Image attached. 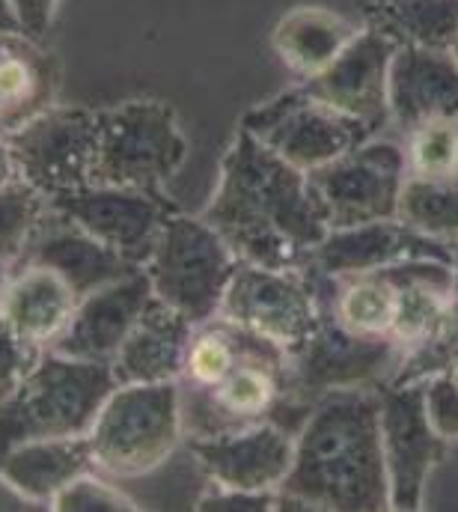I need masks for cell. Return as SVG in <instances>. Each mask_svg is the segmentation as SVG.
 Wrapping results in <instances>:
<instances>
[{
	"label": "cell",
	"instance_id": "1",
	"mask_svg": "<svg viewBox=\"0 0 458 512\" xmlns=\"http://www.w3.org/2000/svg\"><path fill=\"white\" fill-rule=\"evenodd\" d=\"M203 218L241 262L262 268H304L331 230L310 176L244 128L229 143Z\"/></svg>",
	"mask_w": 458,
	"mask_h": 512
},
{
	"label": "cell",
	"instance_id": "2",
	"mask_svg": "<svg viewBox=\"0 0 458 512\" xmlns=\"http://www.w3.org/2000/svg\"><path fill=\"white\" fill-rule=\"evenodd\" d=\"M280 495L283 510H390L381 390L337 387L313 399L295 435V459Z\"/></svg>",
	"mask_w": 458,
	"mask_h": 512
},
{
	"label": "cell",
	"instance_id": "3",
	"mask_svg": "<svg viewBox=\"0 0 458 512\" xmlns=\"http://www.w3.org/2000/svg\"><path fill=\"white\" fill-rule=\"evenodd\" d=\"M114 387L111 364L42 352L18 390L0 402V459L27 441L90 435Z\"/></svg>",
	"mask_w": 458,
	"mask_h": 512
},
{
	"label": "cell",
	"instance_id": "4",
	"mask_svg": "<svg viewBox=\"0 0 458 512\" xmlns=\"http://www.w3.org/2000/svg\"><path fill=\"white\" fill-rule=\"evenodd\" d=\"M87 438L96 471L105 477L128 480L155 471L185 438L179 382L116 384Z\"/></svg>",
	"mask_w": 458,
	"mask_h": 512
},
{
	"label": "cell",
	"instance_id": "5",
	"mask_svg": "<svg viewBox=\"0 0 458 512\" xmlns=\"http://www.w3.org/2000/svg\"><path fill=\"white\" fill-rule=\"evenodd\" d=\"M99 146L93 185L164 194V185L188 158L179 114L161 99H125L99 108Z\"/></svg>",
	"mask_w": 458,
	"mask_h": 512
},
{
	"label": "cell",
	"instance_id": "6",
	"mask_svg": "<svg viewBox=\"0 0 458 512\" xmlns=\"http://www.w3.org/2000/svg\"><path fill=\"white\" fill-rule=\"evenodd\" d=\"M238 265L241 259L203 215H182L176 209L164 221L143 271L155 298L200 325L221 313Z\"/></svg>",
	"mask_w": 458,
	"mask_h": 512
},
{
	"label": "cell",
	"instance_id": "7",
	"mask_svg": "<svg viewBox=\"0 0 458 512\" xmlns=\"http://www.w3.org/2000/svg\"><path fill=\"white\" fill-rule=\"evenodd\" d=\"M221 316L295 358L313 337L322 301L307 268H262L241 262L229 280Z\"/></svg>",
	"mask_w": 458,
	"mask_h": 512
},
{
	"label": "cell",
	"instance_id": "8",
	"mask_svg": "<svg viewBox=\"0 0 458 512\" xmlns=\"http://www.w3.org/2000/svg\"><path fill=\"white\" fill-rule=\"evenodd\" d=\"M238 128L259 137L268 149L304 173H313L316 167H325L378 137L366 123L313 99L304 84H295L280 96L250 108Z\"/></svg>",
	"mask_w": 458,
	"mask_h": 512
},
{
	"label": "cell",
	"instance_id": "9",
	"mask_svg": "<svg viewBox=\"0 0 458 512\" xmlns=\"http://www.w3.org/2000/svg\"><path fill=\"white\" fill-rule=\"evenodd\" d=\"M319 301H322V316L310 343L295 358H289V382L292 384H289L286 405L310 408L313 399L337 387L381 390L393 382L408 355L405 346H399L393 337H357L345 331L334 322L322 292H319Z\"/></svg>",
	"mask_w": 458,
	"mask_h": 512
},
{
	"label": "cell",
	"instance_id": "10",
	"mask_svg": "<svg viewBox=\"0 0 458 512\" xmlns=\"http://www.w3.org/2000/svg\"><path fill=\"white\" fill-rule=\"evenodd\" d=\"M289 384V358L277 346L259 340L224 382L203 390L179 387L185 438L227 435L274 420L289 402Z\"/></svg>",
	"mask_w": 458,
	"mask_h": 512
},
{
	"label": "cell",
	"instance_id": "11",
	"mask_svg": "<svg viewBox=\"0 0 458 512\" xmlns=\"http://www.w3.org/2000/svg\"><path fill=\"white\" fill-rule=\"evenodd\" d=\"M307 176L331 230L390 221L399 212L408 179L405 143L372 137Z\"/></svg>",
	"mask_w": 458,
	"mask_h": 512
},
{
	"label": "cell",
	"instance_id": "12",
	"mask_svg": "<svg viewBox=\"0 0 458 512\" xmlns=\"http://www.w3.org/2000/svg\"><path fill=\"white\" fill-rule=\"evenodd\" d=\"M6 137L18 179L42 191L48 200L93 185L99 146V117L93 108L54 105Z\"/></svg>",
	"mask_w": 458,
	"mask_h": 512
},
{
	"label": "cell",
	"instance_id": "13",
	"mask_svg": "<svg viewBox=\"0 0 458 512\" xmlns=\"http://www.w3.org/2000/svg\"><path fill=\"white\" fill-rule=\"evenodd\" d=\"M381 447L390 510H423L426 483L450 450V438L438 432L429 414L426 382L381 387Z\"/></svg>",
	"mask_w": 458,
	"mask_h": 512
},
{
	"label": "cell",
	"instance_id": "14",
	"mask_svg": "<svg viewBox=\"0 0 458 512\" xmlns=\"http://www.w3.org/2000/svg\"><path fill=\"white\" fill-rule=\"evenodd\" d=\"M51 209L140 268L152 254L164 221L176 212L164 194L116 185H87L81 191L54 197Z\"/></svg>",
	"mask_w": 458,
	"mask_h": 512
},
{
	"label": "cell",
	"instance_id": "15",
	"mask_svg": "<svg viewBox=\"0 0 458 512\" xmlns=\"http://www.w3.org/2000/svg\"><path fill=\"white\" fill-rule=\"evenodd\" d=\"M396 51L399 42L393 36L366 24L325 72L301 84L313 99L381 134L390 126V69Z\"/></svg>",
	"mask_w": 458,
	"mask_h": 512
},
{
	"label": "cell",
	"instance_id": "16",
	"mask_svg": "<svg viewBox=\"0 0 458 512\" xmlns=\"http://www.w3.org/2000/svg\"><path fill=\"white\" fill-rule=\"evenodd\" d=\"M188 450L215 489L277 492L292 471L295 435H289L277 420H262L227 435L188 438Z\"/></svg>",
	"mask_w": 458,
	"mask_h": 512
},
{
	"label": "cell",
	"instance_id": "17",
	"mask_svg": "<svg viewBox=\"0 0 458 512\" xmlns=\"http://www.w3.org/2000/svg\"><path fill=\"white\" fill-rule=\"evenodd\" d=\"M408 259L453 262V248L411 230L399 218H390V221H372L345 230H328V236L319 242V248L304 265L322 277H348V274L381 271Z\"/></svg>",
	"mask_w": 458,
	"mask_h": 512
},
{
	"label": "cell",
	"instance_id": "18",
	"mask_svg": "<svg viewBox=\"0 0 458 512\" xmlns=\"http://www.w3.org/2000/svg\"><path fill=\"white\" fill-rule=\"evenodd\" d=\"M152 283L143 268L119 277L114 283L84 295L66 325V331L51 346L60 355L81 361L111 364L128 331L140 319L143 307L152 301Z\"/></svg>",
	"mask_w": 458,
	"mask_h": 512
},
{
	"label": "cell",
	"instance_id": "19",
	"mask_svg": "<svg viewBox=\"0 0 458 512\" xmlns=\"http://www.w3.org/2000/svg\"><path fill=\"white\" fill-rule=\"evenodd\" d=\"M18 265L51 268L72 286L78 301L140 268L122 254H116L105 242H99L96 236H90L87 230H81L57 209H48V215L42 218V224L36 227L24 254L18 256L12 268Z\"/></svg>",
	"mask_w": 458,
	"mask_h": 512
},
{
	"label": "cell",
	"instance_id": "20",
	"mask_svg": "<svg viewBox=\"0 0 458 512\" xmlns=\"http://www.w3.org/2000/svg\"><path fill=\"white\" fill-rule=\"evenodd\" d=\"M429 120H458V63L450 51L399 45L390 69V126L405 137Z\"/></svg>",
	"mask_w": 458,
	"mask_h": 512
},
{
	"label": "cell",
	"instance_id": "21",
	"mask_svg": "<svg viewBox=\"0 0 458 512\" xmlns=\"http://www.w3.org/2000/svg\"><path fill=\"white\" fill-rule=\"evenodd\" d=\"M194 322L152 295L111 361L116 384L179 382Z\"/></svg>",
	"mask_w": 458,
	"mask_h": 512
},
{
	"label": "cell",
	"instance_id": "22",
	"mask_svg": "<svg viewBox=\"0 0 458 512\" xmlns=\"http://www.w3.org/2000/svg\"><path fill=\"white\" fill-rule=\"evenodd\" d=\"M60 63L24 33H0V134H12L57 105Z\"/></svg>",
	"mask_w": 458,
	"mask_h": 512
},
{
	"label": "cell",
	"instance_id": "23",
	"mask_svg": "<svg viewBox=\"0 0 458 512\" xmlns=\"http://www.w3.org/2000/svg\"><path fill=\"white\" fill-rule=\"evenodd\" d=\"M75 307H78V295L51 268L42 265L9 268L0 316L33 349L48 352L57 343V337L66 331Z\"/></svg>",
	"mask_w": 458,
	"mask_h": 512
},
{
	"label": "cell",
	"instance_id": "24",
	"mask_svg": "<svg viewBox=\"0 0 458 512\" xmlns=\"http://www.w3.org/2000/svg\"><path fill=\"white\" fill-rule=\"evenodd\" d=\"M90 471H96V462L87 435L27 441L0 459V477L33 507H51L72 480Z\"/></svg>",
	"mask_w": 458,
	"mask_h": 512
},
{
	"label": "cell",
	"instance_id": "25",
	"mask_svg": "<svg viewBox=\"0 0 458 512\" xmlns=\"http://www.w3.org/2000/svg\"><path fill=\"white\" fill-rule=\"evenodd\" d=\"M357 30L360 27H354L337 9L301 3L277 18L271 30V48L292 75L307 81L325 72L343 54Z\"/></svg>",
	"mask_w": 458,
	"mask_h": 512
},
{
	"label": "cell",
	"instance_id": "26",
	"mask_svg": "<svg viewBox=\"0 0 458 512\" xmlns=\"http://www.w3.org/2000/svg\"><path fill=\"white\" fill-rule=\"evenodd\" d=\"M396 283L393 340L414 349L453 301V268L441 259H408L387 268Z\"/></svg>",
	"mask_w": 458,
	"mask_h": 512
},
{
	"label": "cell",
	"instance_id": "27",
	"mask_svg": "<svg viewBox=\"0 0 458 512\" xmlns=\"http://www.w3.org/2000/svg\"><path fill=\"white\" fill-rule=\"evenodd\" d=\"M307 268V265H304ZM334 316V322L357 337H390L396 319V283L387 268L348 274V277H322L307 268Z\"/></svg>",
	"mask_w": 458,
	"mask_h": 512
},
{
	"label": "cell",
	"instance_id": "28",
	"mask_svg": "<svg viewBox=\"0 0 458 512\" xmlns=\"http://www.w3.org/2000/svg\"><path fill=\"white\" fill-rule=\"evenodd\" d=\"M366 24L399 45L450 51L458 36V0H360Z\"/></svg>",
	"mask_w": 458,
	"mask_h": 512
},
{
	"label": "cell",
	"instance_id": "29",
	"mask_svg": "<svg viewBox=\"0 0 458 512\" xmlns=\"http://www.w3.org/2000/svg\"><path fill=\"white\" fill-rule=\"evenodd\" d=\"M259 340L262 337L244 331L241 325L229 322L221 313L194 325V334H191V343L185 352V367L179 376V387L203 390V387L224 382Z\"/></svg>",
	"mask_w": 458,
	"mask_h": 512
},
{
	"label": "cell",
	"instance_id": "30",
	"mask_svg": "<svg viewBox=\"0 0 458 512\" xmlns=\"http://www.w3.org/2000/svg\"><path fill=\"white\" fill-rule=\"evenodd\" d=\"M396 218L411 230L453 248L458 242V176L450 179L408 176L399 197Z\"/></svg>",
	"mask_w": 458,
	"mask_h": 512
},
{
	"label": "cell",
	"instance_id": "31",
	"mask_svg": "<svg viewBox=\"0 0 458 512\" xmlns=\"http://www.w3.org/2000/svg\"><path fill=\"white\" fill-rule=\"evenodd\" d=\"M48 209L51 200L24 179H12L0 188V262L9 268L18 262Z\"/></svg>",
	"mask_w": 458,
	"mask_h": 512
},
{
	"label": "cell",
	"instance_id": "32",
	"mask_svg": "<svg viewBox=\"0 0 458 512\" xmlns=\"http://www.w3.org/2000/svg\"><path fill=\"white\" fill-rule=\"evenodd\" d=\"M408 176H458V120H429L402 137Z\"/></svg>",
	"mask_w": 458,
	"mask_h": 512
},
{
	"label": "cell",
	"instance_id": "33",
	"mask_svg": "<svg viewBox=\"0 0 458 512\" xmlns=\"http://www.w3.org/2000/svg\"><path fill=\"white\" fill-rule=\"evenodd\" d=\"M458 361V298L453 295L450 307L444 316L435 322V328L414 346L408 349L396 379L390 384H417L432 382L435 376L447 373Z\"/></svg>",
	"mask_w": 458,
	"mask_h": 512
},
{
	"label": "cell",
	"instance_id": "34",
	"mask_svg": "<svg viewBox=\"0 0 458 512\" xmlns=\"http://www.w3.org/2000/svg\"><path fill=\"white\" fill-rule=\"evenodd\" d=\"M48 510L54 512H128L137 510V504L105 480L102 471H90L78 480H72Z\"/></svg>",
	"mask_w": 458,
	"mask_h": 512
},
{
	"label": "cell",
	"instance_id": "35",
	"mask_svg": "<svg viewBox=\"0 0 458 512\" xmlns=\"http://www.w3.org/2000/svg\"><path fill=\"white\" fill-rule=\"evenodd\" d=\"M39 358L42 352L24 343L15 334V328L0 316V402L18 390V384L27 379V373L36 367Z\"/></svg>",
	"mask_w": 458,
	"mask_h": 512
},
{
	"label": "cell",
	"instance_id": "36",
	"mask_svg": "<svg viewBox=\"0 0 458 512\" xmlns=\"http://www.w3.org/2000/svg\"><path fill=\"white\" fill-rule=\"evenodd\" d=\"M426 399L438 432L450 441H458V361L447 373L426 382Z\"/></svg>",
	"mask_w": 458,
	"mask_h": 512
},
{
	"label": "cell",
	"instance_id": "37",
	"mask_svg": "<svg viewBox=\"0 0 458 512\" xmlns=\"http://www.w3.org/2000/svg\"><path fill=\"white\" fill-rule=\"evenodd\" d=\"M203 512H274L283 510V495L277 492H227L215 489L197 501Z\"/></svg>",
	"mask_w": 458,
	"mask_h": 512
},
{
	"label": "cell",
	"instance_id": "38",
	"mask_svg": "<svg viewBox=\"0 0 458 512\" xmlns=\"http://www.w3.org/2000/svg\"><path fill=\"white\" fill-rule=\"evenodd\" d=\"M9 3L15 9L21 33L42 42L48 36L51 24H54V12H57L60 0H9Z\"/></svg>",
	"mask_w": 458,
	"mask_h": 512
},
{
	"label": "cell",
	"instance_id": "39",
	"mask_svg": "<svg viewBox=\"0 0 458 512\" xmlns=\"http://www.w3.org/2000/svg\"><path fill=\"white\" fill-rule=\"evenodd\" d=\"M12 179H18V167H15V155L9 146V137L0 134V188L9 185Z\"/></svg>",
	"mask_w": 458,
	"mask_h": 512
},
{
	"label": "cell",
	"instance_id": "40",
	"mask_svg": "<svg viewBox=\"0 0 458 512\" xmlns=\"http://www.w3.org/2000/svg\"><path fill=\"white\" fill-rule=\"evenodd\" d=\"M0 33H21L18 18H15V9H12L9 0H0Z\"/></svg>",
	"mask_w": 458,
	"mask_h": 512
},
{
	"label": "cell",
	"instance_id": "41",
	"mask_svg": "<svg viewBox=\"0 0 458 512\" xmlns=\"http://www.w3.org/2000/svg\"><path fill=\"white\" fill-rule=\"evenodd\" d=\"M450 268H453V295L458 298V242L453 245V262H450Z\"/></svg>",
	"mask_w": 458,
	"mask_h": 512
},
{
	"label": "cell",
	"instance_id": "42",
	"mask_svg": "<svg viewBox=\"0 0 458 512\" xmlns=\"http://www.w3.org/2000/svg\"><path fill=\"white\" fill-rule=\"evenodd\" d=\"M6 283H9V265L0 262V304H3V292H6Z\"/></svg>",
	"mask_w": 458,
	"mask_h": 512
},
{
	"label": "cell",
	"instance_id": "43",
	"mask_svg": "<svg viewBox=\"0 0 458 512\" xmlns=\"http://www.w3.org/2000/svg\"><path fill=\"white\" fill-rule=\"evenodd\" d=\"M450 54H453V60L458 63V36H456V42H453V48H450Z\"/></svg>",
	"mask_w": 458,
	"mask_h": 512
}]
</instances>
